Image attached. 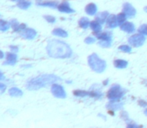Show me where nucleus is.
Wrapping results in <instances>:
<instances>
[{
	"label": "nucleus",
	"instance_id": "obj_1",
	"mask_svg": "<svg viewBox=\"0 0 147 128\" xmlns=\"http://www.w3.org/2000/svg\"><path fill=\"white\" fill-rule=\"evenodd\" d=\"M47 54L52 58L65 59L72 55V49L66 42L58 39H51L46 46Z\"/></svg>",
	"mask_w": 147,
	"mask_h": 128
},
{
	"label": "nucleus",
	"instance_id": "obj_2",
	"mask_svg": "<svg viewBox=\"0 0 147 128\" xmlns=\"http://www.w3.org/2000/svg\"><path fill=\"white\" fill-rule=\"evenodd\" d=\"M61 80V78L54 74H41V75L35 76L26 82V88L30 91H36L46 86L52 85Z\"/></svg>",
	"mask_w": 147,
	"mask_h": 128
},
{
	"label": "nucleus",
	"instance_id": "obj_3",
	"mask_svg": "<svg viewBox=\"0 0 147 128\" xmlns=\"http://www.w3.org/2000/svg\"><path fill=\"white\" fill-rule=\"evenodd\" d=\"M87 61H88L89 67L94 72H97V73H102V72H104V70L106 69V67H107L106 61L101 59L96 53H92V54L89 55Z\"/></svg>",
	"mask_w": 147,
	"mask_h": 128
},
{
	"label": "nucleus",
	"instance_id": "obj_4",
	"mask_svg": "<svg viewBox=\"0 0 147 128\" xmlns=\"http://www.w3.org/2000/svg\"><path fill=\"white\" fill-rule=\"evenodd\" d=\"M125 93H126V90L123 87H121L119 84H114L108 90L106 96L110 101H120L123 98Z\"/></svg>",
	"mask_w": 147,
	"mask_h": 128
},
{
	"label": "nucleus",
	"instance_id": "obj_5",
	"mask_svg": "<svg viewBox=\"0 0 147 128\" xmlns=\"http://www.w3.org/2000/svg\"><path fill=\"white\" fill-rule=\"evenodd\" d=\"M145 35L142 33H137V34H133L128 38V43L133 47H141L142 45L145 43Z\"/></svg>",
	"mask_w": 147,
	"mask_h": 128
},
{
	"label": "nucleus",
	"instance_id": "obj_6",
	"mask_svg": "<svg viewBox=\"0 0 147 128\" xmlns=\"http://www.w3.org/2000/svg\"><path fill=\"white\" fill-rule=\"evenodd\" d=\"M51 93L53 94L54 97L60 98V99H64V98H66V96H67L63 86H61L60 84L57 83V82L56 83H53L52 85H51Z\"/></svg>",
	"mask_w": 147,
	"mask_h": 128
},
{
	"label": "nucleus",
	"instance_id": "obj_7",
	"mask_svg": "<svg viewBox=\"0 0 147 128\" xmlns=\"http://www.w3.org/2000/svg\"><path fill=\"white\" fill-rule=\"evenodd\" d=\"M19 34L22 38L27 39V40H32V39H34L37 36L36 30L33 29V28H27V27L24 28L22 31H20Z\"/></svg>",
	"mask_w": 147,
	"mask_h": 128
},
{
	"label": "nucleus",
	"instance_id": "obj_8",
	"mask_svg": "<svg viewBox=\"0 0 147 128\" xmlns=\"http://www.w3.org/2000/svg\"><path fill=\"white\" fill-rule=\"evenodd\" d=\"M123 12L125 13V15L127 16L128 18H133L135 17L136 15V9L133 7V5L130 3H124L123 4Z\"/></svg>",
	"mask_w": 147,
	"mask_h": 128
},
{
	"label": "nucleus",
	"instance_id": "obj_9",
	"mask_svg": "<svg viewBox=\"0 0 147 128\" xmlns=\"http://www.w3.org/2000/svg\"><path fill=\"white\" fill-rule=\"evenodd\" d=\"M36 4L38 6H43V7H50L56 8L58 7V2L54 0H36Z\"/></svg>",
	"mask_w": 147,
	"mask_h": 128
},
{
	"label": "nucleus",
	"instance_id": "obj_10",
	"mask_svg": "<svg viewBox=\"0 0 147 128\" xmlns=\"http://www.w3.org/2000/svg\"><path fill=\"white\" fill-rule=\"evenodd\" d=\"M119 26H120V29L126 33H132L135 31V26H134V24L131 23V22L125 21L122 24H120Z\"/></svg>",
	"mask_w": 147,
	"mask_h": 128
},
{
	"label": "nucleus",
	"instance_id": "obj_11",
	"mask_svg": "<svg viewBox=\"0 0 147 128\" xmlns=\"http://www.w3.org/2000/svg\"><path fill=\"white\" fill-rule=\"evenodd\" d=\"M18 58H17V55L16 53L14 52H8L6 53V61L4 62L5 65H14L17 62Z\"/></svg>",
	"mask_w": 147,
	"mask_h": 128
},
{
	"label": "nucleus",
	"instance_id": "obj_12",
	"mask_svg": "<svg viewBox=\"0 0 147 128\" xmlns=\"http://www.w3.org/2000/svg\"><path fill=\"white\" fill-rule=\"evenodd\" d=\"M95 36L98 40H112V33L109 31L95 32Z\"/></svg>",
	"mask_w": 147,
	"mask_h": 128
},
{
	"label": "nucleus",
	"instance_id": "obj_13",
	"mask_svg": "<svg viewBox=\"0 0 147 128\" xmlns=\"http://www.w3.org/2000/svg\"><path fill=\"white\" fill-rule=\"evenodd\" d=\"M106 25L108 28H116L119 23L117 20V15H109L106 20Z\"/></svg>",
	"mask_w": 147,
	"mask_h": 128
},
{
	"label": "nucleus",
	"instance_id": "obj_14",
	"mask_svg": "<svg viewBox=\"0 0 147 128\" xmlns=\"http://www.w3.org/2000/svg\"><path fill=\"white\" fill-rule=\"evenodd\" d=\"M57 8H58V10L60 12H63V13H73L74 12V9H72V8L70 7L69 3H68L67 1L62 2L61 4H59Z\"/></svg>",
	"mask_w": 147,
	"mask_h": 128
},
{
	"label": "nucleus",
	"instance_id": "obj_15",
	"mask_svg": "<svg viewBox=\"0 0 147 128\" xmlns=\"http://www.w3.org/2000/svg\"><path fill=\"white\" fill-rule=\"evenodd\" d=\"M122 106H123V104L120 103L119 101H110L106 105V108L109 109L110 111H116V110H120L122 108Z\"/></svg>",
	"mask_w": 147,
	"mask_h": 128
},
{
	"label": "nucleus",
	"instance_id": "obj_16",
	"mask_svg": "<svg viewBox=\"0 0 147 128\" xmlns=\"http://www.w3.org/2000/svg\"><path fill=\"white\" fill-rule=\"evenodd\" d=\"M109 15H110V14H109L107 11L100 12V13L96 14V16H95V20H97L98 22H100L101 24H104V23H106V20H107V18L109 17Z\"/></svg>",
	"mask_w": 147,
	"mask_h": 128
},
{
	"label": "nucleus",
	"instance_id": "obj_17",
	"mask_svg": "<svg viewBox=\"0 0 147 128\" xmlns=\"http://www.w3.org/2000/svg\"><path fill=\"white\" fill-rule=\"evenodd\" d=\"M85 12L88 15H96L97 13V6L94 3H89L87 6L85 7Z\"/></svg>",
	"mask_w": 147,
	"mask_h": 128
},
{
	"label": "nucleus",
	"instance_id": "obj_18",
	"mask_svg": "<svg viewBox=\"0 0 147 128\" xmlns=\"http://www.w3.org/2000/svg\"><path fill=\"white\" fill-rule=\"evenodd\" d=\"M113 64L118 69H124L128 66V62L124 59H116V60H114Z\"/></svg>",
	"mask_w": 147,
	"mask_h": 128
},
{
	"label": "nucleus",
	"instance_id": "obj_19",
	"mask_svg": "<svg viewBox=\"0 0 147 128\" xmlns=\"http://www.w3.org/2000/svg\"><path fill=\"white\" fill-rule=\"evenodd\" d=\"M89 27L92 29L93 32H99L101 31V29H102V25H101L100 22H98L97 20H94V21H90V26Z\"/></svg>",
	"mask_w": 147,
	"mask_h": 128
},
{
	"label": "nucleus",
	"instance_id": "obj_20",
	"mask_svg": "<svg viewBox=\"0 0 147 128\" xmlns=\"http://www.w3.org/2000/svg\"><path fill=\"white\" fill-rule=\"evenodd\" d=\"M9 95L12 97H21L23 95V91L18 87H12L9 89Z\"/></svg>",
	"mask_w": 147,
	"mask_h": 128
},
{
	"label": "nucleus",
	"instance_id": "obj_21",
	"mask_svg": "<svg viewBox=\"0 0 147 128\" xmlns=\"http://www.w3.org/2000/svg\"><path fill=\"white\" fill-rule=\"evenodd\" d=\"M52 34L56 35V36H58V37H62V38H66V37H68L67 31L64 30V29H62V28H55V29H53Z\"/></svg>",
	"mask_w": 147,
	"mask_h": 128
},
{
	"label": "nucleus",
	"instance_id": "obj_22",
	"mask_svg": "<svg viewBox=\"0 0 147 128\" xmlns=\"http://www.w3.org/2000/svg\"><path fill=\"white\" fill-rule=\"evenodd\" d=\"M78 24H79V26L82 29H86V28H88L89 26H90V21H89V19L87 17H82V18H80Z\"/></svg>",
	"mask_w": 147,
	"mask_h": 128
},
{
	"label": "nucleus",
	"instance_id": "obj_23",
	"mask_svg": "<svg viewBox=\"0 0 147 128\" xmlns=\"http://www.w3.org/2000/svg\"><path fill=\"white\" fill-rule=\"evenodd\" d=\"M31 5V2L28 1V0H20V1H18L17 3V6L20 8V9H23V10H26L28 9V8L30 7Z\"/></svg>",
	"mask_w": 147,
	"mask_h": 128
},
{
	"label": "nucleus",
	"instance_id": "obj_24",
	"mask_svg": "<svg viewBox=\"0 0 147 128\" xmlns=\"http://www.w3.org/2000/svg\"><path fill=\"white\" fill-rule=\"evenodd\" d=\"M10 27H11L10 22H7V21H5V20L0 19V31H7Z\"/></svg>",
	"mask_w": 147,
	"mask_h": 128
},
{
	"label": "nucleus",
	"instance_id": "obj_25",
	"mask_svg": "<svg viewBox=\"0 0 147 128\" xmlns=\"http://www.w3.org/2000/svg\"><path fill=\"white\" fill-rule=\"evenodd\" d=\"M98 44L102 48H109L111 46V44H112V40H99Z\"/></svg>",
	"mask_w": 147,
	"mask_h": 128
},
{
	"label": "nucleus",
	"instance_id": "obj_26",
	"mask_svg": "<svg viewBox=\"0 0 147 128\" xmlns=\"http://www.w3.org/2000/svg\"><path fill=\"white\" fill-rule=\"evenodd\" d=\"M119 51H122V52H125V53H131L132 48H131V45H120L118 47Z\"/></svg>",
	"mask_w": 147,
	"mask_h": 128
},
{
	"label": "nucleus",
	"instance_id": "obj_27",
	"mask_svg": "<svg viewBox=\"0 0 147 128\" xmlns=\"http://www.w3.org/2000/svg\"><path fill=\"white\" fill-rule=\"evenodd\" d=\"M126 18H127V16L125 15V13H119L117 15V20H118V23H119V25L120 24H122L123 22H125L126 21Z\"/></svg>",
	"mask_w": 147,
	"mask_h": 128
},
{
	"label": "nucleus",
	"instance_id": "obj_28",
	"mask_svg": "<svg viewBox=\"0 0 147 128\" xmlns=\"http://www.w3.org/2000/svg\"><path fill=\"white\" fill-rule=\"evenodd\" d=\"M138 32L142 33V34L147 36V24H142V25L138 28Z\"/></svg>",
	"mask_w": 147,
	"mask_h": 128
},
{
	"label": "nucleus",
	"instance_id": "obj_29",
	"mask_svg": "<svg viewBox=\"0 0 147 128\" xmlns=\"http://www.w3.org/2000/svg\"><path fill=\"white\" fill-rule=\"evenodd\" d=\"M44 19L46 20L48 23H54V22L56 21L55 17H54V16H52V15H45L44 16Z\"/></svg>",
	"mask_w": 147,
	"mask_h": 128
},
{
	"label": "nucleus",
	"instance_id": "obj_30",
	"mask_svg": "<svg viewBox=\"0 0 147 128\" xmlns=\"http://www.w3.org/2000/svg\"><path fill=\"white\" fill-rule=\"evenodd\" d=\"M84 42H85L86 44H93V43L96 42V39H95L94 37H92V36H88V37H86V38H85Z\"/></svg>",
	"mask_w": 147,
	"mask_h": 128
},
{
	"label": "nucleus",
	"instance_id": "obj_31",
	"mask_svg": "<svg viewBox=\"0 0 147 128\" xmlns=\"http://www.w3.org/2000/svg\"><path fill=\"white\" fill-rule=\"evenodd\" d=\"M19 24H20V23H19V22H18L16 19H12L11 21H10V25H11V27L13 28L14 30H15L16 28H17L18 26H19Z\"/></svg>",
	"mask_w": 147,
	"mask_h": 128
},
{
	"label": "nucleus",
	"instance_id": "obj_32",
	"mask_svg": "<svg viewBox=\"0 0 147 128\" xmlns=\"http://www.w3.org/2000/svg\"><path fill=\"white\" fill-rule=\"evenodd\" d=\"M24 28H26V24H24V23H20V24H19V26H18V27L16 28V29L14 30V31L19 33L20 31H22V30H23Z\"/></svg>",
	"mask_w": 147,
	"mask_h": 128
},
{
	"label": "nucleus",
	"instance_id": "obj_33",
	"mask_svg": "<svg viewBox=\"0 0 147 128\" xmlns=\"http://www.w3.org/2000/svg\"><path fill=\"white\" fill-rule=\"evenodd\" d=\"M121 117L125 119L126 121H129V117H128L127 112H125V111H122V112H121Z\"/></svg>",
	"mask_w": 147,
	"mask_h": 128
},
{
	"label": "nucleus",
	"instance_id": "obj_34",
	"mask_svg": "<svg viewBox=\"0 0 147 128\" xmlns=\"http://www.w3.org/2000/svg\"><path fill=\"white\" fill-rule=\"evenodd\" d=\"M6 90V85L4 83H0V94L4 93Z\"/></svg>",
	"mask_w": 147,
	"mask_h": 128
},
{
	"label": "nucleus",
	"instance_id": "obj_35",
	"mask_svg": "<svg viewBox=\"0 0 147 128\" xmlns=\"http://www.w3.org/2000/svg\"><path fill=\"white\" fill-rule=\"evenodd\" d=\"M10 49H11V51H12V52H14V53L18 52V50H19L17 46H13V45H11V46H10Z\"/></svg>",
	"mask_w": 147,
	"mask_h": 128
},
{
	"label": "nucleus",
	"instance_id": "obj_36",
	"mask_svg": "<svg viewBox=\"0 0 147 128\" xmlns=\"http://www.w3.org/2000/svg\"><path fill=\"white\" fill-rule=\"evenodd\" d=\"M127 127L128 128H138L139 126H138L137 124H134V123H130V124H127Z\"/></svg>",
	"mask_w": 147,
	"mask_h": 128
},
{
	"label": "nucleus",
	"instance_id": "obj_37",
	"mask_svg": "<svg viewBox=\"0 0 147 128\" xmlns=\"http://www.w3.org/2000/svg\"><path fill=\"white\" fill-rule=\"evenodd\" d=\"M138 103H139L141 106H147V102H145V101H142V100H139L138 101Z\"/></svg>",
	"mask_w": 147,
	"mask_h": 128
},
{
	"label": "nucleus",
	"instance_id": "obj_38",
	"mask_svg": "<svg viewBox=\"0 0 147 128\" xmlns=\"http://www.w3.org/2000/svg\"><path fill=\"white\" fill-rule=\"evenodd\" d=\"M4 57H5V54H4V52L0 50V59H3Z\"/></svg>",
	"mask_w": 147,
	"mask_h": 128
},
{
	"label": "nucleus",
	"instance_id": "obj_39",
	"mask_svg": "<svg viewBox=\"0 0 147 128\" xmlns=\"http://www.w3.org/2000/svg\"><path fill=\"white\" fill-rule=\"evenodd\" d=\"M3 77H4V76H3V73H2V72L0 71V80L3 79Z\"/></svg>",
	"mask_w": 147,
	"mask_h": 128
},
{
	"label": "nucleus",
	"instance_id": "obj_40",
	"mask_svg": "<svg viewBox=\"0 0 147 128\" xmlns=\"http://www.w3.org/2000/svg\"><path fill=\"white\" fill-rule=\"evenodd\" d=\"M144 114H145V115H146V116H147V108L145 109V111H144Z\"/></svg>",
	"mask_w": 147,
	"mask_h": 128
},
{
	"label": "nucleus",
	"instance_id": "obj_41",
	"mask_svg": "<svg viewBox=\"0 0 147 128\" xmlns=\"http://www.w3.org/2000/svg\"><path fill=\"white\" fill-rule=\"evenodd\" d=\"M144 11H145V12H146V13H147V6H146V7H145V8H144Z\"/></svg>",
	"mask_w": 147,
	"mask_h": 128
},
{
	"label": "nucleus",
	"instance_id": "obj_42",
	"mask_svg": "<svg viewBox=\"0 0 147 128\" xmlns=\"http://www.w3.org/2000/svg\"><path fill=\"white\" fill-rule=\"evenodd\" d=\"M12 1H20V0H12Z\"/></svg>",
	"mask_w": 147,
	"mask_h": 128
}]
</instances>
